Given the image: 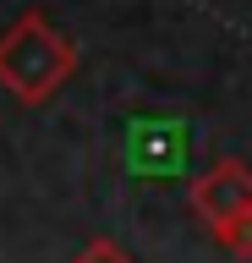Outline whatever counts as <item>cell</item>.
Here are the masks:
<instances>
[{
    "label": "cell",
    "mask_w": 252,
    "mask_h": 263,
    "mask_svg": "<svg viewBox=\"0 0 252 263\" xmlns=\"http://www.w3.org/2000/svg\"><path fill=\"white\" fill-rule=\"evenodd\" d=\"M77 71V44L55 33L38 11L17 16L0 33V88L17 104H50Z\"/></svg>",
    "instance_id": "1"
},
{
    "label": "cell",
    "mask_w": 252,
    "mask_h": 263,
    "mask_svg": "<svg viewBox=\"0 0 252 263\" xmlns=\"http://www.w3.org/2000/svg\"><path fill=\"white\" fill-rule=\"evenodd\" d=\"M186 203H192V214L214 230V241H219L225 230H236L241 219H252V170H247L241 159L208 164V170L192 181Z\"/></svg>",
    "instance_id": "2"
},
{
    "label": "cell",
    "mask_w": 252,
    "mask_h": 263,
    "mask_svg": "<svg viewBox=\"0 0 252 263\" xmlns=\"http://www.w3.org/2000/svg\"><path fill=\"white\" fill-rule=\"evenodd\" d=\"M71 263H132V252H126V247H115V241H88Z\"/></svg>",
    "instance_id": "3"
}]
</instances>
